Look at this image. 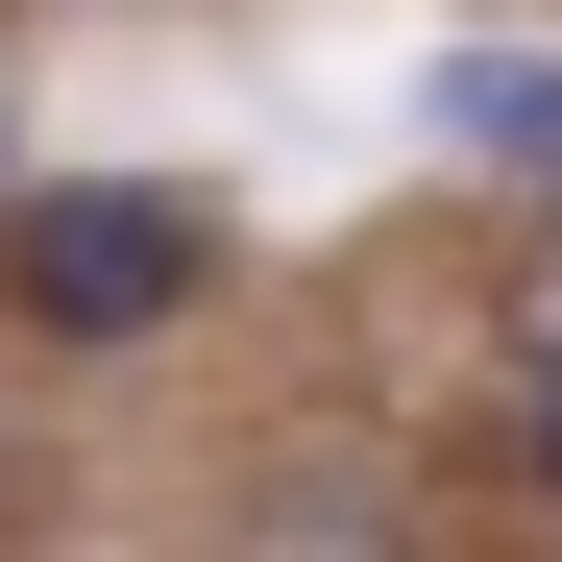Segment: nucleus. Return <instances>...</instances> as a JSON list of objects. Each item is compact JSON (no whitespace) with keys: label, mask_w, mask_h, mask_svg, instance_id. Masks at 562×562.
I'll use <instances>...</instances> for the list:
<instances>
[{"label":"nucleus","mask_w":562,"mask_h":562,"mask_svg":"<svg viewBox=\"0 0 562 562\" xmlns=\"http://www.w3.org/2000/svg\"><path fill=\"white\" fill-rule=\"evenodd\" d=\"M221 294V221L171 196V171H49V196H0V318L49 342H147Z\"/></svg>","instance_id":"f257e3e1"},{"label":"nucleus","mask_w":562,"mask_h":562,"mask_svg":"<svg viewBox=\"0 0 562 562\" xmlns=\"http://www.w3.org/2000/svg\"><path fill=\"white\" fill-rule=\"evenodd\" d=\"M440 147H490V171L562 196V49H464V74H440Z\"/></svg>","instance_id":"f03ea898"},{"label":"nucleus","mask_w":562,"mask_h":562,"mask_svg":"<svg viewBox=\"0 0 562 562\" xmlns=\"http://www.w3.org/2000/svg\"><path fill=\"white\" fill-rule=\"evenodd\" d=\"M538 490H562V367H538Z\"/></svg>","instance_id":"7ed1b4c3"}]
</instances>
